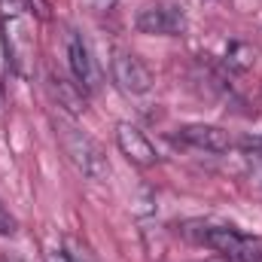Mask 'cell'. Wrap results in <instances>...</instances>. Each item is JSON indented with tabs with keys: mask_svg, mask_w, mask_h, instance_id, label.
<instances>
[{
	"mask_svg": "<svg viewBox=\"0 0 262 262\" xmlns=\"http://www.w3.org/2000/svg\"><path fill=\"white\" fill-rule=\"evenodd\" d=\"M116 146H119V152L128 159L134 168H156L162 162L156 143L137 125H131V122H119L116 125Z\"/></svg>",
	"mask_w": 262,
	"mask_h": 262,
	"instance_id": "obj_6",
	"label": "cell"
},
{
	"mask_svg": "<svg viewBox=\"0 0 262 262\" xmlns=\"http://www.w3.org/2000/svg\"><path fill=\"white\" fill-rule=\"evenodd\" d=\"M92 12H110L113 6H116V0H82Z\"/></svg>",
	"mask_w": 262,
	"mask_h": 262,
	"instance_id": "obj_14",
	"label": "cell"
},
{
	"mask_svg": "<svg viewBox=\"0 0 262 262\" xmlns=\"http://www.w3.org/2000/svg\"><path fill=\"white\" fill-rule=\"evenodd\" d=\"M174 140H177V143H186V146H192V149H201V152H213V156L229 152V149L235 146L232 137H229V131L220 128V125H207V122L183 125V128L174 134Z\"/></svg>",
	"mask_w": 262,
	"mask_h": 262,
	"instance_id": "obj_7",
	"label": "cell"
},
{
	"mask_svg": "<svg viewBox=\"0 0 262 262\" xmlns=\"http://www.w3.org/2000/svg\"><path fill=\"white\" fill-rule=\"evenodd\" d=\"M226 64L235 67V70H247V67L253 64V52L244 43H232L229 52H226Z\"/></svg>",
	"mask_w": 262,
	"mask_h": 262,
	"instance_id": "obj_10",
	"label": "cell"
},
{
	"mask_svg": "<svg viewBox=\"0 0 262 262\" xmlns=\"http://www.w3.org/2000/svg\"><path fill=\"white\" fill-rule=\"evenodd\" d=\"M134 28L152 37H183L189 21H186V12L174 3H149L137 12Z\"/></svg>",
	"mask_w": 262,
	"mask_h": 262,
	"instance_id": "obj_3",
	"label": "cell"
},
{
	"mask_svg": "<svg viewBox=\"0 0 262 262\" xmlns=\"http://www.w3.org/2000/svg\"><path fill=\"white\" fill-rule=\"evenodd\" d=\"M183 235L201 247L220 253L229 262H262V238L238 232L235 226H213V223H186Z\"/></svg>",
	"mask_w": 262,
	"mask_h": 262,
	"instance_id": "obj_1",
	"label": "cell"
},
{
	"mask_svg": "<svg viewBox=\"0 0 262 262\" xmlns=\"http://www.w3.org/2000/svg\"><path fill=\"white\" fill-rule=\"evenodd\" d=\"M28 15V0H0V18L3 21H15Z\"/></svg>",
	"mask_w": 262,
	"mask_h": 262,
	"instance_id": "obj_11",
	"label": "cell"
},
{
	"mask_svg": "<svg viewBox=\"0 0 262 262\" xmlns=\"http://www.w3.org/2000/svg\"><path fill=\"white\" fill-rule=\"evenodd\" d=\"M110 73H113V82L125 92V95H146L152 89V70L146 67L143 58H137L134 52L119 49L110 61Z\"/></svg>",
	"mask_w": 262,
	"mask_h": 262,
	"instance_id": "obj_4",
	"label": "cell"
},
{
	"mask_svg": "<svg viewBox=\"0 0 262 262\" xmlns=\"http://www.w3.org/2000/svg\"><path fill=\"white\" fill-rule=\"evenodd\" d=\"M259 180H262V171H259Z\"/></svg>",
	"mask_w": 262,
	"mask_h": 262,
	"instance_id": "obj_15",
	"label": "cell"
},
{
	"mask_svg": "<svg viewBox=\"0 0 262 262\" xmlns=\"http://www.w3.org/2000/svg\"><path fill=\"white\" fill-rule=\"evenodd\" d=\"M49 95L55 98V104L70 113V116H79L85 110V92L76 85V79L61 76V73H49Z\"/></svg>",
	"mask_w": 262,
	"mask_h": 262,
	"instance_id": "obj_8",
	"label": "cell"
},
{
	"mask_svg": "<svg viewBox=\"0 0 262 262\" xmlns=\"http://www.w3.org/2000/svg\"><path fill=\"white\" fill-rule=\"evenodd\" d=\"M238 146H241L250 159H259V162H262V137H244Z\"/></svg>",
	"mask_w": 262,
	"mask_h": 262,
	"instance_id": "obj_13",
	"label": "cell"
},
{
	"mask_svg": "<svg viewBox=\"0 0 262 262\" xmlns=\"http://www.w3.org/2000/svg\"><path fill=\"white\" fill-rule=\"evenodd\" d=\"M43 262H98V259H95V253H92L85 244H79L76 238H64L61 244H55V247L46 253Z\"/></svg>",
	"mask_w": 262,
	"mask_h": 262,
	"instance_id": "obj_9",
	"label": "cell"
},
{
	"mask_svg": "<svg viewBox=\"0 0 262 262\" xmlns=\"http://www.w3.org/2000/svg\"><path fill=\"white\" fill-rule=\"evenodd\" d=\"M64 49H67V64H70V76L76 79V85L89 95V92H98L101 85V73H98V64L85 46V40L76 34V31H67L64 37Z\"/></svg>",
	"mask_w": 262,
	"mask_h": 262,
	"instance_id": "obj_5",
	"label": "cell"
},
{
	"mask_svg": "<svg viewBox=\"0 0 262 262\" xmlns=\"http://www.w3.org/2000/svg\"><path fill=\"white\" fill-rule=\"evenodd\" d=\"M15 229H18V223H15V216L3 207V201H0V235H15Z\"/></svg>",
	"mask_w": 262,
	"mask_h": 262,
	"instance_id": "obj_12",
	"label": "cell"
},
{
	"mask_svg": "<svg viewBox=\"0 0 262 262\" xmlns=\"http://www.w3.org/2000/svg\"><path fill=\"white\" fill-rule=\"evenodd\" d=\"M52 128H55L58 146H61V152L67 156V162L82 177H89V180H107L110 162H107L101 143L92 134H85V131L79 128L73 119H67V116H55L52 119Z\"/></svg>",
	"mask_w": 262,
	"mask_h": 262,
	"instance_id": "obj_2",
	"label": "cell"
}]
</instances>
